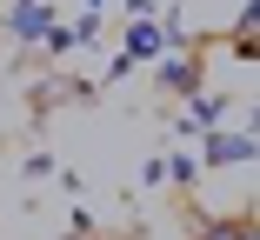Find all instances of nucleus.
Wrapping results in <instances>:
<instances>
[{
    "label": "nucleus",
    "mask_w": 260,
    "mask_h": 240,
    "mask_svg": "<svg viewBox=\"0 0 260 240\" xmlns=\"http://www.w3.org/2000/svg\"><path fill=\"white\" fill-rule=\"evenodd\" d=\"M7 33L14 40H34V47H54V54L67 47V27L54 20V7H40V0H27V7L7 14Z\"/></svg>",
    "instance_id": "obj_1"
},
{
    "label": "nucleus",
    "mask_w": 260,
    "mask_h": 240,
    "mask_svg": "<svg viewBox=\"0 0 260 240\" xmlns=\"http://www.w3.org/2000/svg\"><path fill=\"white\" fill-rule=\"evenodd\" d=\"M200 160H207V167H234V160H253V133H207Z\"/></svg>",
    "instance_id": "obj_2"
},
{
    "label": "nucleus",
    "mask_w": 260,
    "mask_h": 240,
    "mask_svg": "<svg viewBox=\"0 0 260 240\" xmlns=\"http://www.w3.org/2000/svg\"><path fill=\"white\" fill-rule=\"evenodd\" d=\"M200 240H253V220H200Z\"/></svg>",
    "instance_id": "obj_3"
},
{
    "label": "nucleus",
    "mask_w": 260,
    "mask_h": 240,
    "mask_svg": "<svg viewBox=\"0 0 260 240\" xmlns=\"http://www.w3.org/2000/svg\"><path fill=\"white\" fill-rule=\"evenodd\" d=\"M160 80H167L174 93H193V80H200V67H193V60H167V67H160Z\"/></svg>",
    "instance_id": "obj_4"
},
{
    "label": "nucleus",
    "mask_w": 260,
    "mask_h": 240,
    "mask_svg": "<svg viewBox=\"0 0 260 240\" xmlns=\"http://www.w3.org/2000/svg\"><path fill=\"white\" fill-rule=\"evenodd\" d=\"M160 47H167V40H160V33H153L147 20H140V27L127 33V54H160Z\"/></svg>",
    "instance_id": "obj_5"
},
{
    "label": "nucleus",
    "mask_w": 260,
    "mask_h": 240,
    "mask_svg": "<svg viewBox=\"0 0 260 240\" xmlns=\"http://www.w3.org/2000/svg\"><path fill=\"white\" fill-rule=\"evenodd\" d=\"M220 107H227L220 93H214V100H193V127H214V120H220Z\"/></svg>",
    "instance_id": "obj_6"
},
{
    "label": "nucleus",
    "mask_w": 260,
    "mask_h": 240,
    "mask_svg": "<svg viewBox=\"0 0 260 240\" xmlns=\"http://www.w3.org/2000/svg\"><path fill=\"white\" fill-rule=\"evenodd\" d=\"M67 240H107V233H67Z\"/></svg>",
    "instance_id": "obj_7"
},
{
    "label": "nucleus",
    "mask_w": 260,
    "mask_h": 240,
    "mask_svg": "<svg viewBox=\"0 0 260 240\" xmlns=\"http://www.w3.org/2000/svg\"><path fill=\"white\" fill-rule=\"evenodd\" d=\"M14 7H27V0H14Z\"/></svg>",
    "instance_id": "obj_8"
}]
</instances>
